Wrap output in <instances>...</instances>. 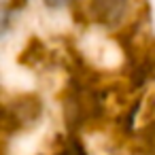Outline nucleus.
<instances>
[{"label": "nucleus", "mask_w": 155, "mask_h": 155, "mask_svg": "<svg viewBox=\"0 0 155 155\" xmlns=\"http://www.w3.org/2000/svg\"><path fill=\"white\" fill-rule=\"evenodd\" d=\"M147 144L151 147V151L155 153V125L151 130H147Z\"/></svg>", "instance_id": "obj_4"}, {"label": "nucleus", "mask_w": 155, "mask_h": 155, "mask_svg": "<svg viewBox=\"0 0 155 155\" xmlns=\"http://www.w3.org/2000/svg\"><path fill=\"white\" fill-rule=\"evenodd\" d=\"M70 2H72V0H45V5L49 9H62V7H66Z\"/></svg>", "instance_id": "obj_3"}, {"label": "nucleus", "mask_w": 155, "mask_h": 155, "mask_svg": "<svg viewBox=\"0 0 155 155\" xmlns=\"http://www.w3.org/2000/svg\"><path fill=\"white\" fill-rule=\"evenodd\" d=\"M58 155H87L85 149L81 147L79 140H68V144L64 147V151H60Z\"/></svg>", "instance_id": "obj_2"}, {"label": "nucleus", "mask_w": 155, "mask_h": 155, "mask_svg": "<svg viewBox=\"0 0 155 155\" xmlns=\"http://www.w3.org/2000/svg\"><path fill=\"white\" fill-rule=\"evenodd\" d=\"M132 9V0H89V13L91 17L108 28L123 24Z\"/></svg>", "instance_id": "obj_1"}]
</instances>
